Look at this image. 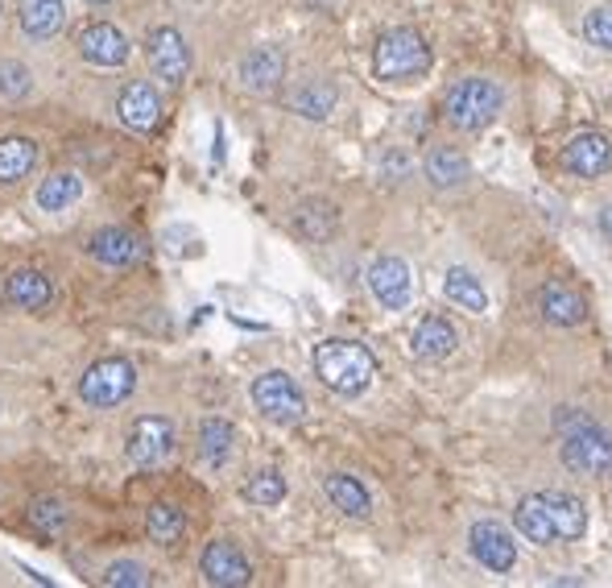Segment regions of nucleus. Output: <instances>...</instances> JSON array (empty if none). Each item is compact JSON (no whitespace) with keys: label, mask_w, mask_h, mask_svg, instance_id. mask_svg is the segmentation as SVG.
<instances>
[{"label":"nucleus","mask_w":612,"mask_h":588,"mask_svg":"<svg viewBox=\"0 0 612 588\" xmlns=\"http://www.w3.org/2000/svg\"><path fill=\"white\" fill-rule=\"evenodd\" d=\"M315 378H319L332 394H365L368 382L377 378V356L368 353L361 340H323L315 349Z\"/></svg>","instance_id":"obj_1"},{"label":"nucleus","mask_w":612,"mask_h":588,"mask_svg":"<svg viewBox=\"0 0 612 588\" xmlns=\"http://www.w3.org/2000/svg\"><path fill=\"white\" fill-rule=\"evenodd\" d=\"M563 469L588 481H609L612 477V431L596 419L580 414L575 423H563V443H559Z\"/></svg>","instance_id":"obj_2"},{"label":"nucleus","mask_w":612,"mask_h":588,"mask_svg":"<svg viewBox=\"0 0 612 588\" xmlns=\"http://www.w3.org/2000/svg\"><path fill=\"white\" fill-rule=\"evenodd\" d=\"M431 46L418 30H389L381 33L377 50H373V75H377L381 84H414V79H423L431 71Z\"/></svg>","instance_id":"obj_3"},{"label":"nucleus","mask_w":612,"mask_h":588,"mask_svg":"<svg viewBox=\"0 0 612 588\" xmlns=\"http://www.w3.org/2000/svg\"><path fill=\"white\" fill-rule=\"evenodd\" d=\"M501 108H505V91L496 88L493 79H481V75H472V79H460L447 88L443 96V117L447 125L464 133H481L488 129L496 117H501Z\"/></svg>","instance_id":"obj_4"},{"label":"nucleus","mask_w":612,"mask_h":588,"mask_svg":"<svg viewBox=\"0 0 612 588\" xmlns=\"http://www.w3.org/2000/svg\"><path fill=\"white\" fill-rule=\"evenodd\" d=\"M137 390V369L125 356H103L96 365L79 378V398L96 406V411H108V406H120L125 398Z\"/></svg>","instance_id":"obj_5"},{"label":"nucleus","mask_w":612,"mask_h":588,"mask_svg":"<svg viewBox=\"0 0 612 588\" xmlns=\"http://www.w3.org/2000/svg\"><path fill=\"white\" fill-rule=\"evenodd\" d=\"M253 406L269 419V423H282V427H294L298 419L306 414V398L303 390L294 385L290 373H282V369H269V373H261L257 382H253Z\"/></svg>","instance_id":"obj_6"},{"label":"nucleus","mask_w":612,"mask_h":588,"mask_svg":"<svg viewBox=\"0 0 612 588\" xmlns=\"http://www.w3.org/2000/svg\"><path fill=\"white\" fill-rule=\"evenodd\" d=\"M175 452V423L161 414H141L125 431V457L132 469H158L161 460Z\"/></svg>","instance_id":"obj_7"},{"label":"nucleus","mask_w":612,"mask_h":588,"mask_svg":"<svg viewBox=\"0 0 612 588\" xmlns=\"http://www.w3.org/2000/svg\"><path fill=\"white\" fill-rule=\"evenodd\" d=\"M146 62H149V71L158 75V79H166V84H182V79L190 75L187 38H182L178 30H170V26L154 30L146 38Z\"/></svg>","instance_id":"obj_8"},{"label":"nucleus","mask_w":612,"mask_h":588,"mask_svg":"<svg viewBox=\"0 0 612 588\" xmlns=\"http://www.w3.org/2000/svg\"><path fill=\"white\" fill-rule=\"evenodd\" d=\"M467 551L472 559L488 568V572H513V564H517V543H513V535L501 522H476V527L467 530Z\"/></svg>","instance_id":"obj_9"},{"label":"nucleus","mask_w":612,"mask_h":588,"mask_svg":"<svg viewBox=\"0 0 612 588\" xmlns=\"http://www.w3.org/2000/svg\"><path fill=\"white\" fill-rule=\"evenodd\" d=\"M368 291L385 311H406L409 294H414V278H409V265L402 257H377L368 265Z\"/></svg>","instance_id":"obj_10"},{"label":"nucleus","mask_w":612,"mask_h":588,"mask_svg":"<svg viewBox=\"0 0 612 588\" xmlns=\"http://www.w3.org/2000/svg\"><path fill=\"white\" fill-rule=\"evenodd\" d=\"M199 572H204L207 585H216V588H240L253 580V568H248L245 551L236 543H228V539H216V543L204 547Z\"/></svg>","instance_id":"obj_11"},{"label":"nucleus","mask_w":612,"mask_h":588,"mask_svg":"<svg viewBox=\"0 0 612 588\" xmlns=\"http://www.w3.org/2000/svg\"><path fill=\"white\" fill-rule=\"evenodd\" d=\"M612 166V141L596 129L575 133L563 146V170L575 178H600Z\"/></svg>","instance_id":"obj_12"},{"label":"nucleus","mask_w":612,"mask_h":588,"mask_svg":"<svg viewBox=\"0 0 612 588\" xmlns=\"http://www.w3.org/2000/svg\"><path fill=\"white\" fill-rule=\"evenodd\" d=\"M79 55H83V62L108 71V67H125V62H129L132 46L117 26H108V21H91L88 30L79 33Z\"/></svg>","instance_id":"obj_13"},{"label":"nucleus","mask_w":612,"mask_h":588,"mask_svg":"<svg viewBox=\"0 0 612 588\" xmlns=\"http://www.w3.org/2000/svg\"><path fill=\"white\" fill-rule=\"evenodd\" d=\"M117 117L125 129L132 133H154L161 120V96L154 84H146V79H137V84H129V88L120 91L117 100Z\"/></svg>","instance_id":"obj_14"},{"label":"nucleus","mask_w":612,"mask_h":588,"mask_svg":"<svg viewBox=\"0 0 612 588\" xmlns=\"http://www.w3.org/2000/svg\"><path fill=\"white\" fill-rule=\"evenodd\" d=\"M539 506H542V514H546V522H551L559 543H575L583 530H588V510H583L580 498L559 493V489H546V493H539Z\"/></svg>","instance_id":"obj_15"},{"label":"nucleus","mask_w":612,"mask_h":588,"mask_svg":"<svg viewBox=\"0 0 612 588\" xmlns=\"http://www.w3.org/2000/svg\"><path fill=\"white\" fill-rule=\"evenodd\" d=\"M409 349L418 361H447L460 349V332L447 315H423L414 336H409Z\"/></svg>","instance_id":"obj_16"},{"label":"nucleus","mask_w":612,"mask_h":588,"mask_svg":"<svg viewBox=\"0 0 612 588\" xmlns=\"http://www.w3.org/2000/svg\"><path fill=\"white\" fill-rule=\"evenodd\" d=\"M88 253L100 265L125 270V265H137L146 257V245H141V236L129 233V228H100V233H91Z\"/></svg>","instance_id":"obj_17"},{"label":"nucleus","mask_w":612,"mask_h":588,"mask_svg":"<svg viewBox=\"0 0 612 588\" xmlns=\"http://www.w3.org/2000/svg\"><path fill=\"white\" fill-rule=\"evenodd\" d=\"M286 75V55L277 46H257L240 59V84L248 91H274Z\"/></svg>","instance_id":"obj_18"},{"label":"nucleus","mask_w":612,"mask_h":588,"mask_svg":"<svg viewBox=\"0 0 612 588\" xmlns=\"http://www.w3.org/2000/svg\"><path fill=\"white\" fill-rule=\"evenodd\" d=\"M539 311L542 320L554 327H575L583 324V315H588V303H583L580 294L563 286V282H546L539 291Z\"/></svg>","instance_id":"obj_19"},{"label":"nucleus","mask_w":612,"mask_h":588,"mask_svg":"<svg viewBox=\"0 0 612 588\" xmlns=\"http://www.w3.org/2000/svg\"><path fill=\"white\" fill-rule=\"evenodd\" d=\"M17 21H21V33L33 38V42H46L62 30L67 21V4L62 0H21L17 4Z\"/></svg>","instance_id":"obj_20"},{"label":"nucleus","mask_w":612,"mask_h":588,"mask_svg":"<svg viewBox=\"0 0 612 588\" xmlns=\"http://www.w3.org/2000/svg\"><path fill=\"white\" fill-rule=\"evenodd\" d=\"M423 175L431 178V187H438V192H452V187H464L467 178H472V163H467L460 149L435 146L431 154H426Z\"/></svg>","instance_id":"obj_21"},{"label":"nucleus","mask_w":612,"mask_h":588,"mask_svg":"<svg viewBox=\"0 0 612 588\" xmlns=\"http://www.w3.org/2000/svg\"><path fill=\"white\" fill-rule=\"evenodd\" d=\"M38 166V141L30 137H0V187L26 183Z\"/></svg>","instance_id":"obj_22"},{"label":"nucleus","mask_w":612,"mask_h":588,"mask_svg":"<svg viewBox=\"0 0 612 588\" xmlns=\"http://www.w3.org/2000/svg\"><path fill=\"white\" fill-rule=\"evenodd\" d=\"M4 298L21 311H46L50 298H55V286H50V278L38 274V270H17V274H9V282H4Z\"/></svg>","instance_id":"obj_23"},{"label":"nucleus","mask_w":612,"mask_h":588,"mask_svg":"<svg viewBox=\"0 0 612 588\" xmlns=\"http://www.w3.org/2000/svg\"><path fill=\"white\" fill-rule=\"evenodd\" d=\"M443 294H447V303H455L460 311H472V315H481L488 311V291H484V282L464 270V265H452L447 274H443Z\"/></svg>","instance_id":"obj_24"},{"label":"nucleus","mask_w":612,"mask_h":588,"mask_svg":"<svg viewBox=\"0 0 612 588\" xmlns=\"http://www.w3.org/2000/svg\"><path fill=\"white\" fill-rule=\"evenodd\" d=\"M323 489H327V498H332V506H336L339 514L368 518V510H373V498H368V489L361 486L356 477H348V472H327Z\"/></svg>","instance_id":"obj_25"},{"label":"nucleus","mask_w":612,"mask_h":588,"mask_svg":"<svg viewBox=\"0 0 612 588\" xmlns=\"http://www.w3.org/2000/svg\"><path fill=\"white\" fill-rule=\"evenodd\" d=\"M233 448H236V431L228 419H204L199 423V460L207 469H224L233 460Z\"/></svg>","instance_id":"obj_26"},{"label":"nucleus","mask_w":612,"mask_h":588,"mask_svg":"<svg viewBox=\"0 0 612 588\" xmlns=\"http://www.w3.org/2000/svg\"><path fill=\"white\" fill-rule=\"evenodd\" d=\"M336 100H339L336 84H327V79H306V84L294 88L290 108L306 120H327L332 112H336Z\"/></svg>","instance_id":"obj_27"},{"label":"nucleus","mask_w":612,"mask_h":588,"mask_svg":"<svg viewBox=\"0 0 612 588\" xmlns=\"http://www.w3.org/2000/svg\"><path fill=\"white\" fill-rule=\"evenodd\" d=\"M182 530H187V518L178 510L175 501H154L146 514V535L154 539L158 547H175L182 539Z\"/></svg>","instance_id":"obj_28"},{"label":"nucleus","mask_w":612,"mask_h":588,"mask_svg":"<svg viewBox=\"0 0 612 588\" xmlns=\"http://www.w3.org/2000/svg\"><path fill=\"white\" fill-rule=\"evenodd\" d=\"M79 195H83L79 175H71V170H55V175L42 178V187H38V207H42V212H67Z\"/></svg>","instance_id":"obj_29"},{"label":"nucleus","mask_w":612,"mask_h":588,"mask_svg":"<svg viewBox=\"0 0 612 588\" xmlns=\"http://www.w3.org/2000/svg\"><path fill=\"white\" fill-rule=\"evenodd\" d=\"M513 522H517V530H522L530 543H539V547H554V543H559V539H554V530H551V522H546V514H542L539 493H530V498L517 501Z\"/></svg>","instance_id":"obj_30"},{"label":"nucleus","mask_w":612,"mask_h":588,"mask_svg":"<svg viewBox=\"0 0 612 588\" xmlns=\"http://www.w3.org/2000/svg\"><path fill=\"white\" fill-rule=\"evenodd\" d=\"M294 224H298V233L306 241H327V236L336 233V207L323 204V199H310L294 212Z\"/></svg>","instance_id":"obj_31"},{"label":"nucleus","mask_w":612,"mask_h":588,"mask_svg":"<svg viewBox=\"0 0 612 588\" xmlns=\"http://www.w3.org/2000/svg\"><path fill=\"white\" fill-rule=\"evenodd\" d=\"M245 501H253V506H282L286 501V477L277 469H261V472H253L248 477V486H245Z\"/></svg>","instance_id":"obj_32"},{"label":"nucleus","mask_w":612,"mask_h":588,"mask_svg":"<svg viewBox=\"0 0 612 588\" xmlns=\"http://www.w3.org/2000/svg\"><path fill=\"white\" fill-rule=\"evenodd\" d=\"M30 522L33 530H42V535H59V530L71 522V506L59 498H38L30 501Z\"/></svg>","instance_id":"obj_33"},{"label":"nucleus","mask_w":612,"mask_h":588,"mask_svg":"<svg viewBox=\"0 0 612 588\" xmlns=\"http://www.w3.org/2000/svg\"><path fill=\"white\" fill-rule=\"evenodd\" d=\"M149 580H154V576H149V568L141 559H112L100 576V585L108 588H146Z\"/></svg>","instance_id":"obj_34"},{"label":"nucleus","mask_w":612,"mask_h":588,"mask_svg":"<svg viewBox=\"0 0 612 588\" xmlns=\"http://www.w3.org/2000/svg\"><path fill=\"white\" fill-rule=\"evenodd\" d=\"M33 91V71L26 62L0 59V100H26Z\"/></svg>","instance_id":"obj_35"},{"label":"nucleus","mask_w":612,"mask_h":588,"mask_svg":"<svg viewBox=\"0 0 612 588\" xmlns=\"http://www.w3.org/2000/svg\"><path fill=\"white\" fill-rule=\"evenodd\" d=\"M583 38L600 46V50H612V4H600V9L583 17Z\"/></svg>","instance_id":"obj_36"},{"label":"nucleus","mask_w":612,"mask_h":588,"mask_svg":"<svg viewBox=\"0 0 612 588\" xmlns=\"http://www.w3.org/2000/svg\"><path fill=\"white\" fill-rule=\"evenodd\" d=\"M600 233H604V236L612 241V204L604 207V212H600Z\"/></svg>","instance_id":"obj_37"},{"label":"nucleus","mask_w":612,"mask_h":588,"mask_svg":"<svg viewBox=\"0 0 612 588\" xmlns=\"http://www.w3.org/2000/svg\"><path fill=\"white\" fill-rule=\"evenodd\" d=\"M88 4H108V0H88Z\"/></svg>","instance_id":"obj_38"}]
</instances>
